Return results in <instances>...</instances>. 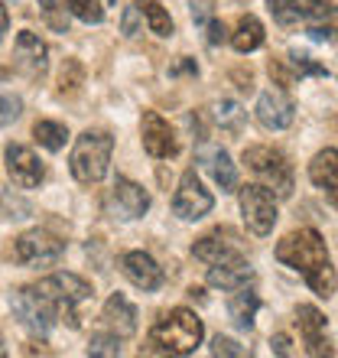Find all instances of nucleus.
<instances>
[{
    "instance_id": "obj_1",
    "label": "nucleus",
    "mask_w": 338,
    "mask_h": 358,
    "mask_svg": "<svg viewBox=\"0 0 338 358\" xmlns=\"http://www.w3.org/2000/svg\"><path fill=\"white\" fill-rule=\"evenodd\" d=\"M273 255H277L280 264H286L296 273H302L316 296L329 300L332 293H335V271H332L329 248H325V241H322V235L316 228L290 231L283 241H277Z\"/></svg>"
},
{
    "instance_id": "obj_2",
    "label": "nucleus",
    "mask_w": 338,
    "mask_h": 358,
    "mask_svg": "<svg viewBox=\"0 0 338 358\" xmlns=\"http://www.w3.org/2000/svg\"><path fill=\"white\" fill-rule=\"evenodd\" d=\"M205 326L192 310L179 306V310L166 313L163 320H156V326L147 336V352L153 355H192L202 345Z\"/></svg>"
},
{
    "instance_id": "obj_3",
    "label": "nucleus",
    "mask_w": 338,
    "mask_h": 358,
    "mask_svg": "<svg viewBox=\"0 0 338 358\" xmlns=\"http://www.w3.org/2000/svg\"><path fill=\"white\" fill-rule=\"evenodd\" d=\"M280 27H306L316 43H332L335 33V7L325 0H267Z\"/></svg>"
},
{
    "instance_id": "obj_4",
    "label": "nucleus",
    "mask_w": 338,
    "mask_h": 358,
    "mask_svg": "<svg viewBox=\"0 0 338 358\" xmlns=\"http://www.w3.org/2000/svg\"><path fill=\"white\" fill-rule=\"evenodd\" d=\"M111 153H114V137L108 131H84L82 137L72 147V157H68V170L78 182L91 186V182H101L108 176V166H111Z\"/></svg>"
},
{
    "instance_id": "obj_5",
    "label": "nucleus",
    "mask_w": 338,
    "mask_h": 358,
    "mask_svg": "<svg viewBox=\"0 0 338 358\" xmlns=\"http://www.w3.org/2000/svg\"><path fill=\"white\" fill-rule=\"evenodd\" d=\"M36 287L56 303L59 320L68 322V329H78V306L94 296L91 283L82 280L78 273H52L46 280H39Z\"/></svg>"
},
{
    "instance_id": "obj_6",
    "label": "nucleus",
    "mask_w": 338,
    "mask_h": 358,
    "mask_svg": "<svg viewBox=\"0 0 338 358\" xmlns=\"http://www.w3.org/2000/svg\"><path fill=\"white\" fill-rule=\"evenodd\" d=\"M244 166L260 179V186H267L277 199L293 196V166L280 150H273V147H247Z\"/></svg>"
},
{
    "instance_id": "obj_7",
    "label": "nucleus",
    "mask_w": 338,
    "mask_h": 358,
    "mask_svg": "<svg viewBox=\"0 0 338 358\" xmlns=\"http://www.w3.org/2000/svg\"><path fill=\"white\" fill-rule=\"evenodd\" d=\"M10 306H13V316H17L29 332H36V336H49L52 326L59 322L56 303L49 300L39 287H20V290L10 296Z\"/></svg>"
},
{
    "instance_id": "obj_8",
    "label": "nucleus",
    "mask_w": 338,
    "mask_h": 358,
    "mask_svg": "<svg viewBox=\"0 0 338 358\" xmlns=\"http://www.w3.org/2000/svg\"><path fill=\"white\" fill-rule=\"evenodd\" d=\"M237 199H241V215H244V225L251 235L263 238L270 235L273 225H277V218H280V212H277V196H273L267 186H260V182H247V186L235 189Z\"/></svg>"
},
{
    "instance_id": "obj_9",
    "label": "nucleus",
    "mask_w": 338,
    "mask_h": 358,
    "mask_svg": "<svg viewBox=\"0 0 338 358\" xmlns=\"http://www.w3.org/2000/svg\"><path fill=\"white\" fill-rule=\"evenodd\" d=\"M13 257H17V264H23V267H52L66 257V241L56 238L52 231L33 228V231H23V235L17 238Z\"/></svg>"
},
{
    "instance_id": "obj_10",
    "label": "nucleus",
    "mask_w": 338,
    "mask_h": 358,
    "mask_svg": "<svg viewBox=\"0 0 338 358\" xmlns=\"http://www.w3.org/2000/svg\"><path fill=\"white\" fill-rule=\"evenodd\" d=\"M212 208H215V196L202 186V179H198L196 170H186L182 179H179L176 196H172V212H176L182 222H198V218H205Z\"/></svg>"
},
{
    "instance_id": "obj_11",
    "label": "nucleus",
    "mask_w": 338,
    "mask_h": 358,
    "mask_svg": "<svg viewBox=\"0 0 338 358\" xmlns=\"http://www.w3.org/2000/svg\"><path fill=\"white\" fill-rule=\"evenodd\" d=\"M192 255L198 261H205V264H221V261H237V257H244V241L237 231L231 228H215V231H208L202 235L192 245Z\"/></svg>"
},
{
    "instance_id": "obj_12",
    "label": "nucleus",
    "mask_w": 338,
    "mask_h": 358,
    "mask_svg": "<svg viewBox=\"0 0 338 358\" xmlns=\"http://www.w3.org/2000/svg\"><path fill=\"white\" fill-rule=\"evenodd\" d=\"M140 134H143V150L150 153L153 160H169L179 153V141L169 121L156 111H143L140 117Z\"/></svg>"
},
{
    "instance_id": "obj_13",
    "label": "nucleus",
    "mask_w": 338,
    "mask_h": 358,
    "mask_svg": "<svg viewBox=\"0 0 338 358\" xmlns=\"http://www.w3.org/2000/svg\"><path fill=\"white\" fill-rule=\"evenodd\" d=\"M147 208H150V192L140 186V182H133L127 176H117L111 189V212L114 218H121V222H133V218H143L147 215Z\"/></svg>"
},
{
    "instance_id": "obj_14",
    "label": "nucleus",
    "mask_w": 338,
    "mask_h": 358,
    "mask_svg": "<svg viewBox=\"0 0 338 358\" xmlns=\"http://www.w3.org/2000/svg\"><path fill=\"white\" fill-rule=\"evenodd\" d=\"M257 121L267 131H286L296 117V104L286 94V88H267V92L257 98Z\"/></svg>"
},
{
    "instance_id": "obj_15",
    "label": "nucleus",
    "mask_w": 338,
    "mask_h": 358,
    "mask_svg": "<svg viewBox=\"0 0 338 358\" xmlns=\"http://www.w3.org/2000/svg\"><path fill=\"white\" fill-rule=\"evenodd\" d=\"M13 66H17L29 82H39V78L46 76V69H49L46 43H43L36 33L23 29V33L17 36V46H13Z\"/></svg>"
},
{
    "instance_id": "obj_16",
    "label": "nucleus",
    "mask_w": 338,
    "mask_h": 358,
    "mask_svg": "<svg viewBox=\"0 0 338 358\" xmlns=\"http://www.w3.org/2000/svg\"><path fill=\"white\" fill-rule=\"evenodd\" d=\"M3 160H7V173L13 179V186H20V189H36L43 182V176H46L39 157L29 147H23V143H7Z\"/></svg>"
},
{
    "instance_id": "obj_17",
    "label": "nucleus",
    "mask_w": 338,
    "mask_h": 358,
    "mask_svg": "<svg viewBox=\"0 0 338 358\" xmlns=\"http://www.w3.org/2000/svg\"><path fill=\"white\" fill-rule=\"evenodd\" d=\"M121 271H124V277H127V280H131L137 290H143V293L160 290L163 280H166L163 267L156 264L147 251H127V255L121 257Z\"/></svg>"
},
{
    "instance_id": "obj_18",
    "label": "nucleus",
    "mask_w": 338,
    "mask_h": 358,
    "mask_svg": "<svg viewBox=\"0 0 338 358\" xmlns=\"http://www.w3.org/2000/svg\"><path fill=\"white\" fill-rule=\"evenodd\" d=\"M104 326L111 329V336L117 339H131L137 332V306H133L124 293H111L108 303H104V313H101Z\"/></svg>"
},
{
    "instance_id": "obj_19",
    "label": "nucleus",
    "mask_w": 338,
    "mask_h": 358,
    "mask_svg": "<svg viewBox=\"0 0 338 358\" xmlns=\"http://www.w3.org/2000/svg\"><path fill=\"white\" fill-rule=\"evenodd\" d=\"M296 326H300V336L306 342L309 355H332L329 342H325V316L316 306H300L296 310Z\"/></svg>"
},
{
    "instance_id": "obj_20",
    "label": "nucleus",
    "mask_w": 338,
    "mask_h": 358,
    "mask_svg": "<svg viewBox=\"0 0 338 358\" xmlns=\"http://www.w3.org/2000/svg\"><path fill=\"white\" fill-rule=\"evenodd\" d=\"M198 163L212 173V179L218 182V189H221V192H235V189H237V173H235V163H231L228 150L202 143V147H198Z\"/></svg>"
},
{
    "instance_id": "obj_21",
    "label": "nucleus",
    "mask_w": 338,
    "mask_h": 358,
    "mask_svg": "<svg viewBox=\"0 0 338 358\" xmlns=\"http://www.w3.org/2000/svg\"><path fill=\"white\" fill-rule=\"evenodd\" d=\"M208 287H218V290H235V287H244L254 280V267L247 257H237V261H221V264H208Z\"/></svg>"
},
{
    "instance_id": "obj_22",
    "label": "nucleus",
    "mask_w": 338,
    "mask_h": 358,
    "mask_svg": "<svg viewBox=\"0 0 338 358\" xmlns=\"http://www.w3.org/2000/svg\"><path fill=\"white\" fill-rule=\"evenodd\" d=\"M309 179L329 196L332 206H335V189H338V153H335V147L316 153V160L309 163Z\"/></svg>"
},
{
    "instance_id": "obj_23",
    "label": "nucleus",
    "mask_w": 338,
    "mask_h": 358,
    "mask_svg": "<svg viewBox=\"0 0 338 358\" xmlns=\"http://www.w3.org/2000/svg\"><path fill=\"white\" fill-rule=\"evenodd\" d=\"M257 310H260V296L251 290V287H235L231 290V300H228V316H231V322H235L237 329H254V316H257Z\"/></svg>"
},
{
    "instance_id": "obj_24",
    "label": "nucleus",
    "mask_w": 338,
    "mask_h": 358,
    "mask_svg": "<svg viewBox=\"0 0 338 358\" xmlns=\"http://www.w3.org/2000/svg\"><path fill=\"white\" fill-rule=\"evenodd\" d=\"M263 23L257 17H241L237 20L235 33H231V46L237 49V52H254V49L263 46Z\"/></svg>"
},
{
    "instance_id": "obj_25",
    "label": "nucleus",
    "mask_w": 338,
    "mask_h": 358,
    "mask_svg": "<svg viewBox=\"0 0 338 358\" xmlns=\"http://www.w3.org/2000/svg\"><path fill=\"white\" fill-rule=\"evenodd\" d=\"M212 117H215V124L228 134H241L244 131V121H247L244 108H241L235 98H218V101L212 104Z\"/></svg>"
},
{
    "instance_id": "obj_26",
    "label": "nucleus",
    "mask_w": 338,
    "mask_h": 358,
    "mask_svg": "<svg viewBox=\"0 0 338 358\" xmlns=\"http://www.w3.org/2000/svg\"><path fill=\"white\" fill-rule=\"evenodd\" d=\"M33 137H36L49 153H59L62 147H66V141H68V127L66 124H59V121H36Z\"/></svg>"
},
{
    "instance_id": "obj_27",
    "label": "nucleus",
    "mask_w": 338,
    "mask_h": 358,
    "mask_svg": "<svg viewBox=\"0 0 338 358\" xmlns=\"http://www.w3.org/2000/svg\"><path fill=\"white\" fill-rule=\"evenodd\" d=\"M137 7H140V13L147 17V23H150L156 36H172V17L163 10L160 0H137Z\"/></svg>"
},
{
    "instance_id": "obj_28",
    "label": "nucleus",
    "mask_w": 338,
    "mask_h": 358,
    "mask_svg": "<svg viewBox=\"0 0 338 358\" xmlns=\"http://www.w3.org/2000/svg\"><path fill=\"white\" fill-rule=\"evenodd\" d=\"M114 0H68V13H75L82 23H101Z\"/></svg>"
},
{
    "instance_id": "obj_29",
    "label": "nucleus",
    "mask_w": 338,
    "mask_h": 358,
    "mask_svg": "<svg viewBox=\"0 0 338 358\" xmlns=\"http://www.w3.org/2000/svg\"><path fill=\"white\" fill-rule=\"evenodd\" d=\"M39 10H43L46 23L56 29V33H68V20H72L68 0H39Z\"/></svg>"
},
{
    "instance_id": "obj_30",
    "label": "nucleus",
    "mask_w": 338,
    "mask_h": 358,
    "mask_svg": "<svg viewBox=\"0 0 338 358\" xmlns=\"http://www.w3.org/2000/svg\"><path fill=\"white\" fill-rule=\"evenodd\" d=\"M286 62H290V69H293V76H296V78H306V76L329 78V76H332L329 69H325V66H319L316 59H312V56H306V52H300V49H293V52H290V59H286Z\"/></svg>"
},
{
    "instance_id": "obj_31",
    "label": "nucleus",
    "mask_w": 338,
    "mask_h": 358,
    "mask_svg": "<svg viewBox=\"0 0 338 358\" xmlns=\"http://www.w3.org/2000/svg\"><path fill=\"white\" fill-rule=\"evenodd\" d=\"M84 82V72L78 66L75 59H68L66 66H62V76H59V94H72L78 92V85Z\"/></svg>"
},
{
    "instance_id": "obj_32",
    "label": "nucleus",
    "mask_w": 338,
    "mask_h": 358,
    "mask_svg": "<svg viewBox=\"0 0 338 358\" xmlns=\"http://www.w3.org/2000/svg\"><path fill=\"white\" fill-rule=\"evenodd\" d=\"M88 355H108V358H117V355H121V339H117V336H91Z\"/></svg>"
},
{
    "instance_id": "obj_33",
    "label": "nucleus",
    "mask_w": 338,
    "mask_h": 358,
    "mask_svg": "<svg viewBox=\"0 0 338 358\" xmlns=\"http://www.w3.org/2000/svg\"><path fill=\"white\" fill-rule=\"evenodd\" d=\"M121 33L127 39H133V36H140L143 33V13H140V7L137 3H131V7L124 10V17H121Z\"/></svg>"
},
{
    "instance_id": "obj_34",
    "label": "nucleus",
    "mask_w": 338,
    "mask_h": 358,
    "mask_svg": "<svg viewBox=\"0 0 338 358\" xmlns=\"http://www.w3.org/2000/svg\"><path fill=\"white\" fill-rule=\"evenodd\" d=\"M212 355H225V358H241V355H247V349L244 345H237L235 339H228V336H215L212 339Z\"/></svg>"
},
{
    "instance_id": "obj_35",
    "label": "nucleus",
    "mask_w": 338,
    "mask_h": 358,
    "mask_svg": "<svg viewBox=\"0 0 338 358\" xmlns=\"http://www.w3.org/2000/svg\"><path fill=\"white\" fill-rule=\"evenodd\" d=\"M20 114H23V104H20V98H13V94H0V127L13 124Z\"/></svg>"
},
{
    "instance_id": "obj_36",
    "label": "nucleus",
    "mask_w": 338,
    "mask_h": 358,
    "mask_svg": "<svg viewBox=\"0 0 338 358\" xmlns=\"http://www.w3.org/2000/svg\"><path fill=\"white\" fill-rule=\"evenodd\" d=\"M267 72H270V78L277 82L280 88H290L293 82H296V76H293V69H286V62L283 59H270V66H267Z\"/></svg>"
},
{
    "instance_id": "obj_37",
    "label": "nucleus",
    "mask_w": 338,
    "mask_h": 358,
    "mask_svg": "<svg viewBox=\"0 0 338 358\" xmlns=\"http://www.w3.org/2000/svg\"><path fill=\"white\" fill-rule=\"evenodd\" d=\"M205 39H208V46H221L228 39V29H225V23L221 20H208V27H205Z\"/></svg>"
},
{
    "instance_id": "obj_38",
    "label": "nucleus",
    "mask_w": 338,
    "mask_h": 358,
    "mask_svg": "<svg viewBox=\"0 0 338 358\" xmlns=\"http://www.w3.org/2000/svg\"><path fill=\"white\" fill-rule=\"evenodd\" d=\"M192 20L198 29H205L212 20V0H192Z\"/></svg>"
},
{
    "instance_id": "obj_39",
    "label": "nucleus",
    "mask_w": 338,
    "mask_h": 358,
    "mask_svg": "<svg viewBox=\"0 0 338 358\" xmlns=\"http://www.w3.org/2000/svg\"><path fill=\"white\" fill-rule=\"evenodd\" d=\"M270 345H273V352H277V355H293V342H290V336H283V332H277V336H273L270 339Z\"/></svg>"
},
{
    "instance_id": "obj_40",
    "label": "nucleus",
    "mask_w": 338,
    "mask_h": 358,
    "mask_svg": "<svg viewBox=\"0 0 338 358\" xmlns=\"http://www.w3.org/2000/svg\"><path fill=\"white\" fill-rule=\"evenodd\" d=\"M172 76H198V66L192 59H186V62H179V66L172 69Z\"/></svg>"
},
{
    "instance_id": "obj_41",
    "label": "nucleus",
    "mask_w": 338,
    "mask_h": 358,
    "mask_svg": "<svg viewBox=\"0 0 338 358\" xmlns=\"http://www.w3.org/2000/svg\"><path fill=\"white\" fill-rule=\"evenodd\" d=\"M10 29V13H7V7L0 3V39H3V33Z\"/></svg>"
},
{
    "instance_id": "obj_42",
    "label": "nucleus",
    "mask_w": 338,
    "mask_h": 358,
    "mask_svg": "<svg viewBox=\"0 0 338 358\" xmlns=\"http://www.w3.org/2000/svg\"><path fill=\"white\" fill-rule=\"evenodd\" d=\"M3 355H7V352H3V345H0V358H3Z\"/></svg>"
}]
</instances>
